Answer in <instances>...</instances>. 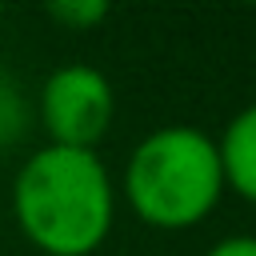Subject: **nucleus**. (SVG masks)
<instances>
[{
    "label": "nucleus",
    "instance_id": "f257e3e1",
    "mask_svg": "<svg viewBox=\"0 0 256 256\" xmlns=\"http://www.w3.org/2000/svg\"><path fill=\"white\" fill-rule=\"evenodd\" d=\"M12 220L44 256H92L116 220V184L92 148H36L12 180Z\"/></svg>",
    "mask_w": 256,
    "mask_h": 256
},
{
    "label": "nucleus",
    "instance_id": "f03ea898",
    "mask_svg": "<svg viewBox=\"0 0 256 256\" xmlns=\"http://www.w3.org/2000/svg\"><path fill=\"white\" fill-rule=\"evenodd\" d=\"M128 208L160 232H184L208 220L224 196L216 140L192 124L148 132L124 164Z\"/></svg>",
    "mask_w": 256,
    "mask_h": 256
},
{
    "label": "nucleus",
    "instance_id": "7ed1b4c3",
    "mask_svg": "<svg viewBox=\"0 0 256 256\" xmlns=\"http://www.w3.org/2000/svg\"><path fill=\"white\" fill-rule=\"evenodd\" d=\"M40 128L48 144L60 148H92L104 140L112 112H116V92L108 76L96 64H60L44 76L40 96H36Z\"/></svg>",
    "mask_w": 256,
    "mask_h": 256
},
{
    "label": "nucleus",
    "instance_id": "20e7f679",
    "mask_svg": "<svg viewBox=\"0 0 256 256\" xmlns=\"http://www.w3.org/2000/svg\"><path fill=\"white\" fill-rule=\"evenodd\" d=\"M216 140V156H220V176L224 188L236 192L240 200L256 204V104L240 108Z\"/></svg>",
    "mask_w": 256,
    "mask_h": 256
},
{
    "label": "nucleus",
    "instance_id": "39448f33",
    "mask_svg": "<svg viewBox=\"0 0 256 256\" xmlns=\"http://www.w3.org/2000/svg\"><path fill=\"white\" fill-rule=\"evenodd\" d=\"M44 12L68 32H92L108 20L112 0H44Z\"/></svg>",
    "mask_w": 256,
    "mask_h": 256
},
{
    "label": "nucleus",
    "instance_id": "423d86ee",
    "mask_svg": "<svg viewBox=\"0 0 256 256\" xmlns=\"http://www.w3.org/2000/svg\"><path fill=\"white\" fill-rule=\"evenodd\" d=\"M204 256H256V236H248V232L224 236V240H216Z\"/></svg>",
    "mask_w": 256,
    "mask_h": 256
},
{
    "label": "nucleus",
    "instance_id": "0eeeda50",
    "mask_svg": "<svg viewBox=\"0 0 256 256\" xmlns=\"http://www.w3.org/2000/svg\"><path fill=\"white\" fill-rule=\"evenodd\" d=\"M240 4H252V8H256V0H240Z\"/></svg>",
    "mask_w": 256,
    "mask_h": 256
}]
</instances>
